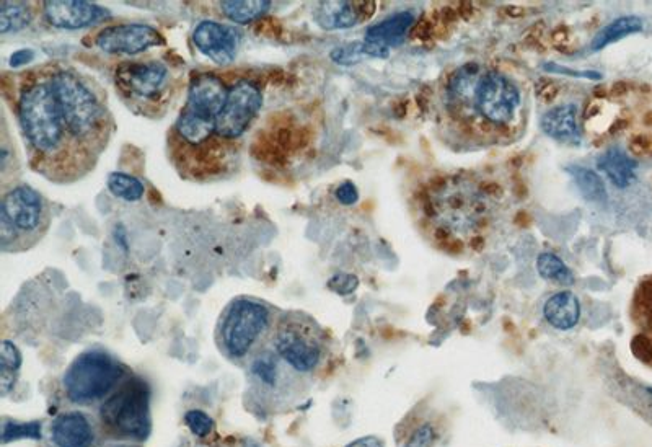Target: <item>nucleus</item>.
<instances>
[{"instance_id":"1","label":"nucleus","mask_w":652,"mask_h":447,"mask_svg":"<svg viewBox=\"0 0 652 447\" xmlns=\"http://www.w3.org/2000/svg\"><path fill=\"white\" fill-rule=\"evenodd\" d=\"M2 93L14 110L33 172L56 185H74L95 170L97 160L75 139L54 92L48 62L10 77L4 72Z\"/></svg>"},{"instance_id":"2","label":"nucleus","mask_w":652,"mask_h":447,"mask_svg":"<svg viewBox=\"0 0 652 447\" xmlns=\"http://www.w3.org/2000/svg\"><path fill=\"white\" fill-rule=\"evenodd\" d=\"M234 72H193L188 97L168 131V159L181 177L211 182L235 169L216 138V116Z\"/></svg>"},{"instance_id":"3","label":"nucleus","mask_w":652,"mask_h":447,"mask_svg":"<svg viewBox=\"0 0 652 447\" xmlns=\"http://www.w3.org/2000/svg\"><path fill=\"white\" fill-rule=\"evenodd\" d=\"M426 224L436 239L450 245L485 240L499 216L498 198L467 175H452L429 188L423 201Z\"/></svg>"},{"instance_id":"4","label":"nucleus","mask_w":652,"mask_h":447,"mask_svg":"<svg viewBox=\"0 0 652 447\" xmlns=\"http://www.w3.org/2000/svg\"><path fill=\"white\" fill-rule=\"evenodd\" d=\"M445 108L455 120L483 133L512 128L522 110L519 85L496 69L467 64L450 76Z\"/></svg>"},{"instance_id":"5","label":"nucleus","mask_w":652,"mask_h":447,"mask_svg":"<svg viewBox=\"0 0 652 447\" xmlns=\"http://www.w3.org/2000/svg\"><path fill=\"white\" fill-rule=\"evenodd\" d=\"M284 310L253 296H238L225 306L217 320V350L237 366H248L271 346L274 330Z\"/></svg>"},{"instance_id":"6","label":"nucleus","mask_w":652,"mask_h":447,"mask_svg":"<svg viewBox=\"0 0 652 447\" xmlns=\"http://www.w3.org/2000/svg\"><path fill=\"white\" fill-rule=\"evenodd\" d=\"M113 84L128 110L147 120H160L180 95L183 77L181 69H173L165 59L147 56L119 62Z\"/></svg>"},{"instance_id":"7","label":"nucleus","mask_w":652,"mask_h":447,"mask_svg":"<svg viewBox=\"0 0 652 447\" xmlns=\"http://www.w3.org/2000/svg\"><path fill=\"white\" fill-rule=\"evenodd\" d=\"M53 222L51 204L28 183L2 190L0 200V250L28 252L40 244Z\"/></svg>"},{"instance_id":"8","label":"nucleus","mask_w":652,"mask_h":447,"mask_svg":"<svg viewBox=\"0 0 652 447\" xmlns=\"http://www.w3.org/2000/svg\"><path fill=\"white\" fill-rule=\"evenodd\" d=\"M271 348L294 374L309 379L325 371L330 359V338L312 315L289 310L282 312L274 330Z\"/></svg>"},{"instance_id":"9","label":"nucleus","mask_w":652,"mask_h":447,"mask_svg":"<svg viewBox=\"0 0 652 447\" xmlns=\"http://www.w3.org/2000/svg\"><path fill=\"white\" fill-rule=\"evenodd\" d=\"M265 89L261 74H232L229 92L216 116V138L234 165L240 159L245 134L252 129L265 105Z\"/></svg>"},{"instance_id":"10","label":"nucleus","mask_w":652,"mask_h":447,"mask_svg":"<svg viewBox=\"0 0 652 447\" xmlns=\"http://www.w3.org/2000/svg\"><path fill=\"white\" fill-rule=\"evenodd\" d=\"M149 382L131 376L98 408V426L105 438L142 443L152 433Z\"/></svg>"},{"instance_id":"11","label":"nucleus","mask_w":652,"mask_h":447,"mask_svg":"<svg viewBox=\"0 0 652 447\" xmlns=\"http://www.w3.org/2000/svg\"><path fill=\"white\" fill-rule=\"evenodd\" d=\"M129 369L105 350L80 353L62 377V390L79 407L102 405L128 377Z\"/></svg>"},{"instance_id":"12","label":"nucleus","mask_w":652,"mask_h":447,"mask_svg":"<svg viewBox=\"0 0 652 447\" xmlns=\"http://www.w3.org/2000/svg\"><path fill=\"white\" fill-rule=\"evenodd\" d=\"M247 368L253 395L263 405L273 410L289 407L299 397L304 379L287 368L271 346L261 351Z\"/></svg>"},{"instance_id":"13","label":"nucleus","mask_w":652,"mask_h":447,"mask_svg":"<svg viewBox=\"0 0 652 447\" xmlns=\"http://www.w3.org/2000/svg\"><path fill=\"white\" fill-rule=\"evenodd\" d=\"M92 45L106 54L137 56L167 45V38L146 23H118L98 30L92 36Z\"/></svg>"},{"instance_id":"14","label":"nucleus","mask_w":652,"mask_h":447,"mask_svg":"<svg viewBox=\"0 0 652 447\" xmlns=\"http://www.w3.org/2000/svg\"><path fill=\"white\" fill-rule=\"evenodd\" d=\"M447 420L437 408L421 403L397 428L400 447H436L444 439Z\"/></svg>"},{"instance_id":"15","label":"nucleus","mask_w":652,"mask_h":447,"mask_svg":"<svg viewBox=\"0 0 652 447\" xmlns=\"http://www.w3.org/2000/svg\"><path fill=\"white\" fill-rule=\"evenodd\" d=\"M240 40V31L214 20L199 22L193 31L194 46L217 66H229L235 61Z\"/></svg>"},{"instance_id":"16","label":"nucleus","mask_w":652,"mask_h":447,"mask_svg":"<svg viewBox=\"0 0 652 447\" xmlns=\"http://www.w3.org/2000/svg\"><path fill=\"white\" fill-rule=\"evenodd\" d=\"M41 12L51 27L59 30H80L95 27L98 23L110 20L111 14L105 7L90 2H59L49 0L41 4Z\"/></svg>"},{"instance_id":"17","label":"nucleus","mask_w":652,"mask_h":447,"mask_svg":"<svg viewBox=\"0 0 652 447\" xmlns=\"http://www.w3.org/2000/svg\"><path fill=\"white\" fill-rule=\"evenodd\" d=\"M98 433L100 426L79 410L61 413L51 425L54 447H97Z\"/></svg>"},{"instance_id":"18","label":"nucleus","mask_w":652,"mask_h":447,"mask_svg":"<svg viewBox=\"0 0 652 447\" xmlns=\"http://www.w3.org/2000/svg\"><path fill=\"white\" fill-rule=\"evenodd\" d=\"M631 319L636 328L633 351L643 363L652 366V276L643 279L631 302Z\"/></svg>"},{"instance_id":"19","label":"nucleus","mask_w":652,"mask_h":447,"mask_svg":"<svg viewBox=\"0 0 652 447\" xmlns=\"http://www.w3.org/2000/svg\"><path fill=\"white\" fill-rule=\"evenodd\" d=\"M375 12V2H320L315 22L323 30H344L366 22Z\"/></svg>"},{"instance_id":"20","label":"nucleus","mask_w":652,"mask_h":447,"mask_svg":"<svg viewBox=\"0 0 652 447\" xmlns=\"http://www.w3.org/2000/svg\"><path fill=\"white\" fill-rule=\"evenodd\" d=\"M543 315L556 330H571L578 325L581 317L578 296L571 291L553 294L543 306Z\"/></svg>"},{"instance_id":"21","label":"nucleus","mask_w":652,"mask_h":447,"mask_svg":"<svg viewBox=\"0 0 652 447\" xmlns=\"http://www.w3.org/2000/svg\"><path fill=\"white\" fill-rule=\"evenodd\" d=\"M415 22V17L411 12H401L393 15L384 22L377 23L374 27L366 31V43L371 45L390 46L400 45L405 40V35L410 30L411 25Z\"/></svg>"},{"instance_id":"22","label":"nucleus","mask_w":652,"mask_h":447,"mask_svg":"<svg viewBox=\"0 0 652 447\" xmlns=\"http://www.w3.org/2000/svg\"><path fill=\"white\" fill-rule=\"evenodd\" d=\"M599 169L618 188H628L635 182L638 164L620 147H610L599 159Z\"/></svg>"},{"instance_id":"23","label":"nucleus","mask_w":652,"mask_h":447,"mask_svg":"<svg viewBox=\"0 0 652 447\" xmlns=\"http://www.w3.org/2000/svg\"><path fill=\"white\" fill-rule=\"evenodd\" d=\"M542 129L550 138L571 141L578 138V111L574 105L551 108L542 118Z\"/></svg>"},{"instance_id":"24","label":"nucleus","mask_w":652,"mask_h":447,"mask_svg":"<svg viewBox=\"0 0 652 447\" xmlns=\"http://www.w3.org/2000/svg\"><path fill=\"white\" fill-rule=\"evenodd\" d=\"M18 177H20V160H18L14 139L10 138L9 128L4 120L2 121V131H0V185H2V190L18 183Z\"/></svg>"},{"instance_id":"25","label":"nucleus","mask_w":652,"mask_h":447,"mask_svg":"<svg viewBox=\"0 0 652 447\" xmlns=\"http://www.w3.org/2000/svg\"><path fill=\"white\" fill-rule=\"evenodd\" d=\"M273 7V2L268 0H225L221 2L222 14L238 23V25H247L255 22L258 18L265 17Z\"/></svg>"},{"instance_id":"26","label":"nucleus","mask_w":652,"mask_h":447,"mask_svg":"<svg viewBox=\"0 0 652 447\" xmlns=\"http://www.w3.org/2000/svg\"><path fill=\"white\" fill-rule=\"evenodd\" d=\"M35 18V5L28 2H0V33L27 28Z\"/></svg>"},{"instance_id":"27","label":"nucleus","mask_w":652,"mask_h":447,"mask_svg":"<svg viewBox=\"0 0 652 447\" xmlns=\"http://www.w3.org/2000/svg\"><path fill=\"white\" fill-rule=\"evenodd\" d=\"M641 30H643V20L641 18L633 17V15L631 17L617 18L595 35L594 41H592V49L600 51L605 46L612 45L615 41L623 40L626 36L633 35V33H638Z\"/></svg>"},{"instance_id":"28","label":"nucleus","mask_w":652,"mask_h":447,"mask_svg":"<svg viewBox=\"0 0 652 447\" xmlns=\"http://www.w3.org/2000/svg\"><path fill=\"white\" fill-rule=\"evenodd\" d=\"M22 368V353L12 341L5 340L0 351V389L2 395H9L14 389Z\"/></svg>"},{"instance_id":"29","label":"nucleus","mask_w":652,"mask_h":447,"mask_svg":"<svg viewBox=\"0 0 652 447\" xmlns=\"http://www.w3.org/2000/svg\"><path fill=\"white\" fill-rule=\"evenodd\" d=\"M108 190L111 191V195L116 196L118 200L126 201V203H137L146 195L144 183L134 175L123 172L110 173Z\"/></svg>"},{"instance_id":"30","label":"nucleus","mask_w":652,"mask_h":447,"mask_svg":"<svg viewBox=\"0 0 652 447\" xmlns=\"http://www.w3.org/2000/svg\"><path fill=\"white\" fill-rule=\"evenodd\" d=\"M537 270L543 279L561 286H571L574 283V276L568 266L564 265L560 257L555 253L545 252L538 255Z\"/></svg>"},{"instance_id":"31","label":"nucleus","mask_w":652,"mask_h":447,"mask_svg":"<svg viewBox=\"0 0 652 447\" xmlns=\"http://www.w3.org/2000/svg\"><path fill=\"white\" fill-rule=\"evenodd\" d=\"M573 177L576 178L579 190L582 195L586 196L587 200L602 201L605 198L604 182L600 180L597 173L592 170L584 169V167H573L571 169Z\"/></svg>"},{"instance_id":"32","label":"nucleus","mask_w":652,"mask_h":447,"mask_svg":"<svg viewBox=\"0 0 652 447\" xmlns=\"http://www.w3.org/2000/svg\"><path fill=\"white\" fill-rule=\"evenodd\" d=\"M185 425L194 438L208 439L214 433V420L203 410H190L185 413Z\"/></svg>"},{"instance_id":"33","label":"nucleus","mask_w":652,"mask_h":447,"mask_svg":"<svg viewBox=\"0 0 652 447\" xmlns=\"http://www.w3.org/2000/svg\"><path fill=\"white\" fill-rule=\"evenodd\" d=\"M4 444L22 438H41V423L30 421V423H17V421H4Z\"/></svg>"},{"instance_id":"34","label":"nucleus","mask_w":652,"mask_h":447,"mask_svg":"<svg viewBox=\"0 0 652 447\" xmlns=\"http://www.w3.org/2000/svg\"><path fill=\"white\" fill-rule=\"evenodd\" d=\"M357 284H359V281H357L356 276L338 275L330 279L328 288L333 289L338 294H351L357 288Z\"/></svg>"},{"instance_id":"35","label":"nucleus","mask_w":652,"mask_h":447,"mask_svg":"<svg viewBox=\"0 0 652 447\" xmlns=\"http://www.w3.org/2000/svg\"><path fill=\"white\" fill-rule=\"evenodd\" d=\"M335 196L336 200L340 201L341 204L351 206V204H356L357 200H359V191H357L353 182H344L336 188Z\"/></svg>"},{"instance_id":"36","label":"nucleus","mask_w":652,"mask_h":447,"mask_svg":"<svg viewBox=\"0 0 652 447\" xmlns=\"http://www.w3.org/2000/svg\"><path fill=\"white\" fill-rule=\"evenodd\" d=\"M35 58V51L31 49H20L17 53L12 54L10 58V67L12 69H20V67L27 66Z\"/></svg>"},{"instance_id":"37","label":"nucleus","mask_w":652,"mask_h":447,"mask_svg":"<svg viewBox=\"0 0 652 447\" xmlns=\"http://www.w3.org/2000/svg\"><path fill=\"white\" fill-rule=\"evenodd\" d=\"M346 447H385V443L377 436H366V438L356 439Z\"/></svg>"},{"instance_id":"38","label":"nucleus","mask_w":652,"mask_h":447,"mask_svg":"<svg viewBox=\"0 0 652 447\" xmlns=\"http://www.w3.org/2000/svg\"><path fill=\"white\" fill-rule=\"evenodd\" d=\"M193 447H225V446H222V444H204V443H201V444H196V446H193Z\"/></svg>"},{"instance_id":"39","label":"nucleus","mask_w":652,"mask_h":447,"mask_svg":"<svg viewBox=\"0 0 652 447\" xmlns=\"http://www.w3.org/2000/svg\"><path fill=\"white\" fill-rule=\"evenodd\" d=\"M116 447H139V446H134V444H123V446H116Z\"/></svg>"}]
</instances>
